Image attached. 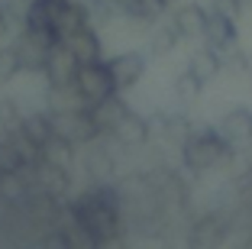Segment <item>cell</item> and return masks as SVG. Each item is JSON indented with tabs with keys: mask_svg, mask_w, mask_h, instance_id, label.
Segmentation results:
<instances>
[{
	"mask_svg": "<svg viewBox=\"0 0 252 249\" xmlns=\"http://www.w3.org/2000/svg\"><path fill=\"white\" fill-rule=\"evenodd\" d=\"M68 217L100 246L113 236L126 233V213L117 181H84L68 198Z\"/></svg>",
	"mask_w": 252,
	"mask_h": 249,
	"instance_id": "1",
	"label": "cell"
},
{
	"mask_svg": "<svg viewBox=\"0 0 252 249\" xmlns=\"http://www.w3.org/2000/svg\"><path fill=\"white\" fill-rule=\"evenodd\" d=\"M239 149L217 130V123H194L185 142L178 146V165L188 178H210L226 175Z\"/></svg>",
	"mask_w": 252,
	"mask_h": 249,
	"instance_id": "2",
	"label": "cell"
},
{
	"mask_svg": "<svg viewBox=\"0 0 252 249\" xmlns=\"http://www.w3.org/2000/svg\"><path fill=\"white\" fill-rule=\"evenodd\" d=\"M236 240V211L207 204L194 211L181 230V249H226Z\"/></svg>",
	"mask_w": 252,
	"mask_h": 249,
	"instance_id": "3",
	"label": "cell"
},
{
	"mask_svg": "<svg viewBox=\"0 0 252 249\" xmlns=\"http://www.w3.org/2000/svg\"><path fill=\"white\" fill-rule=\"evenodd\" d=\"M126 155L129 152L117 146L110 136H97L78 149V172L84 175V181H117L126 172L123 169Z\"/></svg>",
	"mask_w": 252,
	"mask_h": 249,
	"instance_id": "4",
	"label": "cell"
},
{
	"mask_svg": "<svg viewBox=\"0 0 252 249\" xmlns=\"http://www.w3.org/2000/svg\"><path fill=\"white\" fill-rule=\"evenodd\" d=\"M110 94H120L117 84H113V74L104 62H88V65H78V74H74V97L88 107L107 101Z\"/></svg>",
	"mask_w": 252,
	"mask_h": 249,
	"instance_id": "5",
	"label": "cell"
},
{
	"mask_svg": "<svg viewBox=\"0 0 252 249\" xmlns=\"http://www.w3.org/2000/svg\"><path fill=\"white\" fill-rule=\"evenodd\" d=\"M149 126H152V142H158V146L175 149V152H178V146L185 142L188 133H191L194 120H191V113H188V110L158 107V110H152Z\"/></svg>",
	"mask_w": 252,
	"mask_h": 249,
	"instance_id": "6",
	"label": "cell"
},
{
	"mask_svg": "<svg viewBox=\"0 0 252 249\" xmlns=\"http://www.w3.org/2000/svg\"><path fill=\"white\" fill-rule=\"evenodd\" d=\"M117 146H123L126 152H139V149L152 146V126H149V113L136 110L133 104L120 113V120L113 123V130L107 133Z\"/></svg>",
	"mask_w": 252,
	"mask_h": 249,
	"instance_id": "7",
	"label": "cell"
},
{
	"mask_svg": "<svg viewBox=\"0 0 252 249\" xmlns=\"http://www.w3.org/2000/svg\"><path fill=\"white\" fill-rule=\"evenodd\" d=\"M107 68L113 74V84H117L120 94H129L142 84L149 71V55L142 49H126V52H113L107 55Z\"/></svg>",
	"mask_w": 252,
	"mask_h": 249,
	"instance_id": "8",
	"label": "cell"
},
{
	"mask_svg": "<svg viewBox=\"0 0 252 249\" xmlns=\"http://www.w3.org/2000/svg\"><path fill=\"white\" fill-rule=\"evenodd\" d=\"M74 74H78V59L71 55V49L65 42L52 45L49 59H45V68L39 74L45 91H74Z\"/></svg>",
	"mask_w": 252,
	"mask_h": 249,
	"instance_id": "9",
	"label": "cell"
},
{
	"mask_svg": "<svg viewBox=\"0 0 252 249\" xmlns=\"http://www.w3.org/2000/svg\"><path fill=\"white\" fill-rule=\"evenodd\" d=\"M30 184L52 198H62L68 201L74 194V172L71 169H62L55 162H45V159H36L30 169Z\"/></svg>",
	"mask_w": 252,
	"mask_h": 249,
	"instance_id": "10",
	"label": "cell"
},
{
	"mask_svg": "<svg viewBox=\"0 0 252 249\" xmlns=\"http://www.w3.org/2000/svg\"><path fill=\"white\" fill-rule=\"evenodd\" d=\"M168 20H171V26L178 30L181 42H204L210 7H204L200 0H185V3H178V7L168 10Z\"/></svg>",
	"mask_w": 252,
	"mask_h": 249,
	"instance_id": "11",
	"label": "cell"
},
{
	"mask_svg": "<svg viewBox=\"0 0 252 249\" xmlns=\"http://www.w3.org/2000/svg\"><path fill=\"white\" fill-rule=\"evenodd\" d=\"M214 123L236 149L252 146V107L249 104H230V107H223Z\"/></svg>",
	"mask_w": 252,
	"mask_h": 249,
	"instance_id": "12",
	"label": "cell"
},
{
	"mask_svg": "<svg viewBox=\"0 0 252 249\" xmlns=\"http://www.w3.org/2000/svg\"><path fill=\"white\" fill-rule=\"evenodd\" d=\"M62 42L71 49V55L78 59V65H88V62H104L107 59V45L104 36H100V26L88 23L81 30H74L71 36H65Z\"/></svg>",
	"mask_w": 252,
	"mask_h": 249,
	"instance_id": "13",
	"label": "cell"
},
{
	"mask_svg": "<svg viewBox=\"0 0 252 249\" xmlns=\"http://www.w3.org/2000/svg\"><path fill=\"white\" fill-rule=\"evenodd\" d=\"M13 49H16V55H20V68H23V74H42V68H45V59H49V49L52 45H45L42 39H36V36H30L26 30H16L13 33Z\"/></svg>",
	"mask_w": 252,
	"mask_h": 249,
	"instance_id": "14",
	"label": "cell"
},
{
	"mask_svg": "<svg viewBox=\"0 0 252 249\" xmlns=\"http://www.w3.org/2000/svg\"><path fill=\"white\" fill-rule=\"evenodd\" d=\"M204 42L217 52H230L236 45H243V33H239V20L226 13H217L210 10V20H207V33H204Z\"/></svg>",
	"mask_w": 252,
	"mask_h": 249,
	"instance_id": "15",
	"label": "cell"
},
{
	"mask_svg": "<svg viewBox=\"0 0 252 249\" xmlns=\"http://www.w3.org/2000/svg\"><path fill=\"white\" fill-rule=\"evenodd\" d=\"M146 30H149V36H146V55L149 59H168L171 52L181 45V36H178V30L171 26L168 16L149 23Z\"/></svg>",
	"mask_w": 252,
	"mask_h": 249,
	"instance_id": "16",
	"label": "cell"
},
{
	"mask_svg": "<svg viewBox=\"0 0 252 249\" xmlns=\"http://www.w3.org/2000/svg\"><path fill=\"white\" fill-rule=\"evenodd\" d=\"M188 71H194L204 84H214L217 78L223 74V52H217V49H210L207 42H200L197 49L188 55Z\"/></svg>",
	"mask_w": 252,
	"mask_h": 249,
	"instance_id": "17",
	"label": "cell"
},
{
	"mask_svg": "<svg viewBox=\"0 0 252 249\" xmlns=\"http://www.w3.org/2000/svg\"><path fill=\"white\" fill-rule=\"evenodd\" d=\"M52 117H49V107H32V110H26V117H23V123H20V136L26 142H30L32 149H42L45 142H49V136H52Z\"/></svg>",
	"mask_w": 252,
	"mask_h": 249,
	"instance_id": "18",
	"label": "cell"
},
{
	"mask_svg": "<svg viewBox=\"0 0 252 249\" xmlns=\"http://www.w3.org/2000/svg\"><path fill=\"white\" fill-rule=\"evenodd\" d=\"M78 142H71L68 136H62V133H52L49 136V142H45L42 149H39V159L45 162H55V165H62V169H78Z\"/></svg>",
	"mask_w": 252,
	"mask_h": 249,
	"instance_id": "19",
	"label": "cell"
},
{
	"mask_svg": "<svg viewBox=\"0 0 252 249\" xmlns=\"http://www.w3.org/2000/svg\"><path fill=\"white\" fill-rule=\"evenodd\" d=\"M91 20V7L88 0H59V33L62 39L71 36L74 30H81V26H88Z\"/></svg>",
	"mask_w": 252,
	"mask_h": 249,
	"instance_id": "20",
	"label": "cell"
},
{
	"mask_svg": "<svg viewBox=\"0 0 252 249\" xmlns=\"http://www.w3.org/2000/svg\"><path fill=\"white\" fill-rule=\"evenodd\" d=\"M204 91H207V84L194 71H188V68H181V71L171 78V97H175L181 107H194V104L204 97Z\"/></svg>",
	"mask_w": 252,
	"mask_h": 249,
	"instance_id": "21",
	"label": "cell"
},
{
	"mask_svg": "<svg viewBox=\"0 0 252 249\" xmlns=\"http://www.w3.org/2000/svg\"><path fill=\"white\" fill-rule=\"evenodd\" d=\"M26 117V107H23L20 97L13 94H0V136H7V133H16Z\"/></svg>",
	"mask_w": 252,
	"mask_h": 249,
	"instance_id": "22",
	"label": "cell"
},
{
	"mask_svg": "<svg viewBox=\"0 0 252 249\" xmlns=\"http://www.w3.org/2000/svg\"><path fill=\"white\" fill-rule=\"evenodd\" d=\"M20 74L23 68H20V55H16L13 42H0V88H10Z\"/></svg>",
	"mask_w": 252,
	"mask_h": 249,
	"instance_id": "23",
	"label": "cell"
},
{
	"mask_svg": "<svg viewBox=\"0 0 252 249\" xmlns=\"http://www.w3.org/2000/svg\"><path fill=\"white\" fill-rule=\"evenodd\" d=\"M171 7H175V0H136V23L149 26V23L168 16Z\"/></svg>",
	"mask_w": 252,
	"mask_h": 249,
	"instance_id": "24",
	"label": "cell"
},
{
	"mask_svg": "<svg viewBox=\"0 0 252 249\" xmlns=\"http://www.w3.org/2000/svg\"><path fill=\"white\" fill-rule=\"evenodd\" d=\"M249 62H252V55L243 49V45H236V49H230V52H223V74H226V78H246Z\"/></svg>",
	"mask_w": 252,
	"mask_h": 249,
	"instance_id": "25",
	"label": "cell"
},
{
	"mask_svg": "<svg viewBox=\"0 0 252 249\" xmlns=\"http://www.w3.org/2000/svg\"><path fill=\"white\" fill-rule=\"evenodd\" d=\"M207 7L217 10V13L233 16V20H243V16H246V7H249V0H210Z\"/></svg>",
	"mask_w": 252,
	"mask_h": 249,
	"instance_id": "26",
	"label": "cell"
},
{
	"mask_svg": "<svg viewBox=\"0 0 252 249\" xmlns=\"http://www.w3.org/2000/svg\"><path fill=\"white\" fill-rule=\"evenodd\" d=\"M246 81H249V88H252V62H249V71H246Z\"/></svg>",
	"mask_w": 252,
	"mask_h": 249,
	"instance_id": "27",
	"label": "cell"
},
{
	"mask_svg": "<svg viewBox=\"0 0 252 249\" xmlns=\"http://www.w3.org/2000/svg\"><path fill=\"white\" fill-rule=\"evenodd\" d=\"M3 16H7V7H3V0H0V20H3Z\"/></svg>",
	"mask_w": 252,
	"mask_h": 249,
	"instance_id": "28",
	"label": "cell"
},
{
	"mask_svg": "<svg viewBox=\"0 0 252 249\" xmlns=\"http://www.w3.org/2000/svg\"><path fill=\"white\" fill-rule=\"evenodd\" d=\"M249 159H252V146H249Z\"/></svg>",
	"mask_w": 252,
	"mask_h": 249,
	"instance_id": "29",
	"label": "cell"
}]
</instances>
